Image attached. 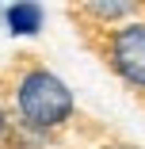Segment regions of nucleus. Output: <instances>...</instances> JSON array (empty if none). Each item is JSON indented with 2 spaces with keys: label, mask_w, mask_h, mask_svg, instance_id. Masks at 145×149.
I'll return each instance as SVG.
<instances>
[{
  "label": "nucleus",
  "mask_w": 145,
  "mask_h": 149,
  "mask_svg": "<svg viewBox=\"0 0 145 149\" xmlns=\"http://www.w3.org/2000/svg\"><path fill=\"white\" fill-rule=\"evenodd\" d=\"M8 27L15 35H38L42 31V8L38 4H12L8 8Z\"/></svg>",
  "instance_id": "7ed1b4c3"
},
{
  "label": "nucleus",
  "mask_w": 145,
  "mask_h": 149,
  "mask_svg": "<svg viewBox=\"0 0 145 149\" xmlns=\"http://www.w3.org/2000/svg\"><path fill=\"white\" fill-rule=\"evenodd\" d=\"M4 126H8V123H4V111H0V138H4Z\"/></svg>",
  "instance_id": "20e7f679"
},
{
  "label": "nucleus",
  "mask_w": 145,
  "mask_h": 149,
  "mask_svg": "<svg viewBox=\"0 0 145 149\" xmlns=\"http://www.w3.org/2000/svg\"><path fill=\"white\" fill-rule=\"evenodd\" d=\"M15 111H19V123L27 130L50 134L73 118V92L50 69L31 65L15 80Z\"/></svg>",
  "instance_id": "f257e3e1"
},
{
  "label": "nucleus",
  "mask_w": 145,
  "mask_h": 149,
  "mask_svg": "<svg viewBox=\"0 0 145 149\" xmlns=\"http://www.w3.org/2000/svg\"><path fill=\"white\" fill-rule=\"evenodd\" d=\"M107 65L130 88L145 92V23H122L107 35Z\"/></svg>",
  "instance_id": "f03ea898"
}]
</instances>
